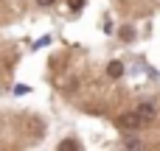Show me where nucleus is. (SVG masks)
<instances>
[{
	"label": "nucleus",
	"mask_w": 160,
	"mask_h": 151,
	"mask_svg": "<svg viewBox=\"0 0 160 151\" xmlns=\"http://www.w3.org/2000/svg\"><path fill=\"white\" fill-rule=\"evenodd\" d=\"M118 126H121V129H138V126H143V118H141L138 109H135V112L121 115V118H118Z\"/></svg>",
	"instance_id": "nucleus-1"
},
{
	"label": "nucleus",
	"mask_w": 160,
	"mask_h": 151,
	"mask_svg": "<svg viewBox=\"0 0 160 151\" xmlns=\"http://www.w3.org/2000/svg\"><path fill=\"white\" fill-rule=\"evenodd\" d=\"M138 115L143 118V123H152V120H155V115H158V109H155V104L143 101V104H138Z\"/></svg>",
	"instance_id": "nucleus-2"
},
{
	"label": "nucleus",
	"mask_w": 160,
	"mask_h": 151,
	"mask_svg": "<svg viewBox=\"0 0 160 151\" xmlns=\"http://www.w3.org/2000/svg\"><path fill=\"white\" fill-rule=\"evenodd\" d=\"M107 76H110V78H121V76H124V64H121V62H110V64H107Z\"/></svg>",
	"instance_id": "nucleus-3"
},
{
	"label": "nucleus",
	"mask_w": 160,
	"mask_h": 151,
	"mask_svg": "<svg viewBox=\"0 0 160 151\" xmlns=\"http://www.w3.org/2000/svg\"><path fill=\"white\" fill-rule=\"evenodd\" d=\"M59 149H62V151H79L82 146H79L76 140H62V143H59Z\"/></svg>",
	"instance_id": "nucleus-4"
},
{
	"label": "nucleus",
	"mask_w": 160,
	"mask_h": 151,
	"mask_svg": "<svg viewBox=\"0 0 160 151\" xmlns=\"http://www.w3.org/2000/svg\"><path fill=\"white\" fill-rule=\"evenodd\" d=\"M132 36H135V31H132L129 25H127V28H121V39H132Z\"/></svg>",
	"instance_id": "nucleus-5"
},
{
	"label": "nucleus",
	"mask_w": 160,
	"mask_h": 151,
	"mask_svg": "<svg viewBox=\"0 0 160 151\" xmlns=\"http://www.w3.org/2000/svg\"><path fill=\"white\" fill-rule=\"evenodd\" d=\"M68 6H70V11H79L84 6V0H68Z\"/></svg>",
	"instance_id": "nucleus-6"
},
{
	"label": "nucleus",
	"mask_w": 160,
	"mask_h": 151,
	"mask_svg": "<svg viewBox=\"0 0 160 151\" xmlns=\"http://www.w3.org/2000/svg\"><path fill=\"white\" fill-rule=\"evenodd\" d=\"M14 92H17V95H25V92H28V87H25V84H17V87H14Z\"/></svg>",
	"instance_id": "nucleus-7"
},
{
	"label": "nucleus",
	"mask_w": 160,
	"mask_h": 151,
	"mask_svg": "<svg viewBox=\"0 0 160 151\" xmlns=\"http://www.w3.org/2000/svg\"><path fill=\"white\" fill-rule=\"evenodd\" d=\"M127 149H141V140H135V137H132V140H127Z\"/></svg>",
	"instance_id": "nucleus-8"
},
{
	"label": "nucleus",
	"mask_w": 160,
	"mask_h": 151,
	"mask_svg": "<svg viewBox=\"0 0 160 151\" xmlns=\"http://www.w3.org/2000/svg\"><path fill=\"white\" fill-rule=\"evenodd\" d=\"M37 3H39V6H53L56 0H37Z\"/></svg>",
	"instance_id": "nucleus-9"
}]
</instances>
